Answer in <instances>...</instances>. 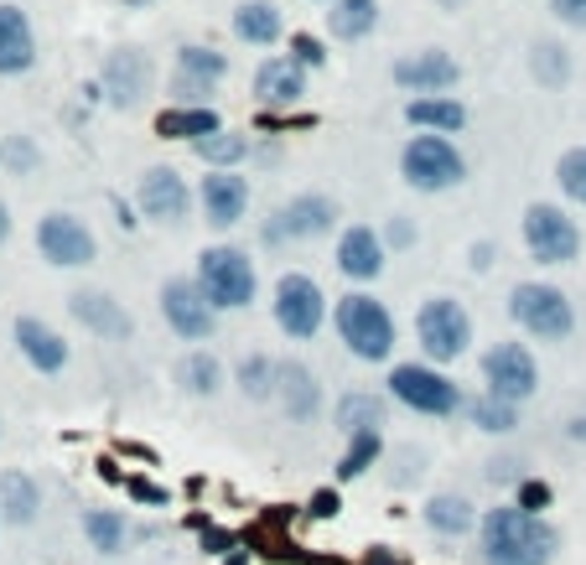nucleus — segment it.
I'll return each instance as SVG.
<instances>
[{
  "instance_id": "nucleus-1",
  "label": "nucleus",
  "mask_w": 586,
  "mask_h": 565,
  "mask_svg": "<svg viewBox=\"0 0 586 565\" xmlns=\"http://www.w3.org/2000/svg\"><path fill=\"white\" fill-rule=\"evenodd\" d=\"M482 539V565H550L556 561V529L535 514H525L519 504L488 508L478 524Z\"/></svg>"
},
{
  "instance_id": "nucleus-2",
  "label": "nucleus",
  "mask_w": 586,
  "mask_h": 565,
  "mask_svg": "<svg viewBox=\"0 0 586 565\" xmlns=\"http://www.w3.org/2000/svg\"><path fill=\"white\" fill-rule=\"evenodd\" d=\"M197 291L208 296L213 312H240L255 301V265H250V254L244 250H203L197 254Z\"/></svg>"
},
{
  "instance_id": "nucleus-3",
  "label": "nucleus",
  "mask_w": 586,
  "mask_h": 565,
  "mask_svg": "<svg viewBox=\"0 0 586 565\" xmlns=\"http://www.w3.org/2000/svg\"><path fill=\"white\" fill-rule=\"evenodd\" d=\"M338 332H343L348 353L363 358V363H384L394 353V316L374 296L353 291V296L338 301Z\"/></svg>"
},
{
  "instance_id": "nucleus-4",
  "label": "nucleus",
  "mask_w": 586,
  "mask_h": 565,
  "mask_svg": "<svg viewBox=\"0 0 586 565\" xmlns=\"http://www.w3.org/2000/svg\"><path fill=\"white\" fill-rule=\"evenodd\" d=\"M400 177H406L416 193H447V187H457V182L467 177V162L447 135H416V140L400 150Z\"/></svg>"
},
{
  "instance_id": "nucleus-5",
  "label": "nucleus",
  "mask_w": 586,
  "mask_h": 565,
  "mask_svg": "<svg viewBox=\"0 0 586 565\" xmlns=\"http://www.w3.org/2000/svg\"><path fill=\"white\" fill-rule=\"evenodd\" d=\"M509 312H514V322H519L529 338H540V342L572 338V328H576L572 301H566V291H556V285H535V281L514 285Z\"/></svg>"
},
{
  "instance_id": "nucleus-6",
  "label": "nucleus",
  "mask_w": 586,
  "mask_h": 565,
  "mask_svg": "<svg viewBox=\"0 0 586 565\" xmlns=\"http://www.w3.org/2000/svg\"><path fill=\"white\" fill-rule=\"evenodd\" d=\"M416 338H421L431 363H451V358H462L467 342H472V316H467L462 301L431 296L421 306V316H416Z\"/></svg>"
},
{
  "instance_id": "nucleus-7",
  "label": "nucleus",
  "mask_w": 586,
  "mask_h": 565,
  "mask_svg": "<svg viewBox=\"0 0 586 565\" xmlns=\"http://www.w3.org/2000/svg\"><path fill=\"white\" fill-rule=\"evenodd\" d=\"M390 394L400 405H410L416 416H457L462 410V389L451 384L447 373L426 369V363H400V369L390 373Z\"/></svg>"
},
{
  "instance_id": "nucleus-8",
  "label": "nucleus",
  "mask_w": 586,
  "mask_h": 565,
  "mask_svg": "<svg viewBox=\"0 0 586 565\" xmlns=\"http://www.w3.org/2000/svg\"><path fill=\"white\" fill-rule=\"evenodd\" d=\"M482 379H488V394L504 405H525L535 389H540V369L529 358L525 342H498L482 353Z\"/></svg>"
},
{
  "instance_id": "nucleus-9",
  "label": "nucleus",
  "mask_w": 586,
  "mask_h": 565,
  "mask_svg": "<svg viewBox=\"0 0 586 565\" xmlns=\"http://www.w3.org/2000/svg\"><path fill=\"white\" fill-rule=\"evenodd\" d=\"M322 316H328V301H322L312 275H281L275 281V322L286 338H316Z\"/></svg>"
},
{
  "instance_id": "nucleus-10",
  "label": "nucleus",
  "mask_w": 586,
  "mask_h": 565,
  "mask_svg": "<svg viewBox=\"0 0 586 565\" xmlns=\"http://www.w3.org/2000/svg\"><path fill=\"white\" fill-rule=\"evenodd\" d=\"M525 244L540 265H566V260H576V250H582V228L560 208H550V203H535V208L525 213Z\"/></svg>"
},
{
  "instance_id": "nucleus-11",
  "label": "nucleus",
  "mask_w": 586,
  "mask_h": 565,
  "mask_svg": "<svg viewBox=\"0 0 586 565\" xmlns=\"http://www.w3.org/2000/svg\"><path fill=\"white\" fill-rule=\"evenodd\" d=\"M37 250L58 270H74V265H89L94 254H99V244H94L84 218H74V213H47L42 224H37Z\"/></svg>"
},
{
  "instance_id": "nucleus-12",
  "label": "nucleus",
  "mask_w": 586,
  "mask_h": 565,
  "mask_svg": "<svg viewBox=\"0 0 586 565\" xmlns=\"http://www.w3.org/2000/svg\"><path fill=\"white\" fill-rule=\"evenodd\" d=\"M162 316L172 322V332H182L187 342L213 338L218 312L208 306V296L197 291V281H166L162 285Z\"/></svg>"
},
{
  "instance_id": "nucleus-13",
  "label": "nucleus",
  "mask_w": 586,
  "mask_h": 565,
  "mask_svg": "<svg viewBox=\"0 0 586 565\" xmlns=\"http://www.w3.org/2000/svg\"><path fill=\"white\" fill-rule=\"evenodd\" d=\"M457 78H462V62L451 58V52H441V47H426V52H410V58L394 62V84L426 94V99H437Z\"/></svg>"
},
{
  "instance_id": "nucleus-14",
  "label": "nucleus",
  "mask_w": 586,
  "mask_h": 565,
  "mask_svg": "<svg viewBox=\"0 0 586 565\" xmlns=\"http://www.w3.org/2000/svg\"><path fill=\"white\" fill-rule=\"evenodd\" d=\"M193 208V193H187V182L172 172V166H150L146 177H140V213L156 218V224H182Z\"/></svg>"
},
{
  "instance_id": "nucleus-15",
  "label": "nucleus",
  "mask_w": 586,
  "mask_h": 565,
  "mask_svg": "<svg viewBox=\"0 0 586 565\" xmlns=\"http://www.w3.org/2000/svg\"><path fill=\"white\" fill-rule=\"evenodd\" d=\"M338 224V203L332 197H322V193H301V197H291L286 208L275 213V228H271V238H316V234H328V228Z\"/></svg>"
},
{
  "instance_id": "nucleus-16",
  "label": "nucleus",
  "mask_w": 586,
  "mask_h": 565,
  "mask_svg": "<svg viewBox=\"0 0 586 565\" xmlns=\"http://www.w3.org/2000/svg\"><path fill=\"white\" fill-rule=\"evenodd\" d=\"M105 94L115 105H140L150 94V58L136 52V47H120V52H109L105 62Z\"/></svg>"
},
{
  "instance_id": "nucleus-17",
  "label": "nucleus",
  "mask_w": 586,
  "mask_h": 565,
  "mask_svg": "<svg viewBox=\"0 0 586 565\" xmlns=\"http://www.w3.org/2000/svg\"><path fill=\"white\" fill-rule=\"evenodd\" d=\"M250 208V182L240 172H208L203 177V213H208V224L218 228H234Z\"/></svg>"
},
{
  "instance_id": "nucleus-18",
  "label": "nucleus",
  "mask_w": 586,
  "mask_h": 565,
  "mask_svg": "<svg viewBox=\"0 0 586 565\" xmlns=\"http://www.w3.org/2000/svg\"><path fill=\"white\" fill-rule=\"evenodd\" d=\"M16 348L37 373H62L68 369V342L58 332L37 322V316H16Z\"/></svg>"
},
{
  "instance_id": "nucleus-19",
  "label": "nucleus",
  "mask_w": 586,
  "mask_h": 565,
  "mask_svg": "<svg viewBox=\"0 0 586 565\" xmlns=\"http://www.w3.org/2000/svg\"><path fill=\"white\" fill-rule=\"evenodd\" d=\"M338 270L348 281H379L384 275V238L374 228H348L338 238Z\"/></svg>"
},
{
  "instance_id": "nucleus-20",
  "label": "nucleus",
  "mask_w": 586,
  "mask_h": 565,
  "mask_svg": "<svg viewBox=\"0 0 586 565\" xmlns=\"http://www.w3.org/2000/svg\"><path fill=\"white\" fill-rule=\"evenodd\" d=\"M37 62V37H31V21L16 6H0V78L27 74Z\"/></svg>"
},
{
  "instance_id": "nucleus-21",
  "label": "nucleus",
  "mask_w": 586,
  "mask_h": 565,
  "mask_svg": "<svg viewBox=\"0 0 586 565\" xmlns=\"http://www.w3.org/2000/svg\"><path fill=\"white\" fill-rule=\"evenodd\" d=\"M224 74H228V58L213 52V47H182L177 52V94H187V99L208 94Z\"/></svg>"
},
{
  "instance_id": "nucleus-22",
  "label": "nucleus",
  "mask_w": 586,
  "mask_h": 565,
  "mask_svg": "<svg viewBox=\"0 0 586 565\" xmlns=\"http://www.w3.org/2000/svg\"><path fill=\"white\" fill-rule=\"evenodd\" d=\"M255 94L265 105H296L306 94V68L296 58H265L255 74Z\"/></svg>"
},
{
  "instance_id": "nucleus-23",
  "label": "nucleus",
  "mask_w": 586,
  "mask_h": 565,
  "mask_svg": "<svg viewBox=\"0 0 586 565\" xmlns=\"http://www.w3.org/2000/svg\"><path fill=\"white\" fill-rule=\"evenodd\" d=\"M68 306H74L78 322L89 332H99V338H130V316H125V306L109 301L105 291H78Z\"/></svg>"
},
{
  "instance_id": "nucleus-24",
  "label": "nucleus",
  "mask_w": 586,
  "mask_h": 565,
  "mask_svg": "<svg viewBox=\"0 0 586 565\" xmlns=\"http://www.w3.org/2000/svg\"><path fill=\"white\" fill-rule=\"evenodd\" d=\"M275 394H281L291 420H312L316 405H322V389H316L306 363H281V384H275Z\"/></svg>"
},
{
  "instance_id": "nucleus-25",
  "label": "nucleus",
  "mask_w": 586,
  "mask_h": 565,
  "mask_svg": "<svg viewBox=\"0 0 586 565\" xmlns=\"http://www.w3.org/2000/svg\"><path fill=\"white\" fill-rule=\"evenodd\" d=\"M384 416H390V405L379 400V394H363V389L343 394V400H338V410H332V420H338V431H343V436L379 431V426H384Z\"/></svg>"
},
{
  "instance_id": "nucleus-26",
  "label": "nucleus",
  "mask_w": 586,
  "mask_h": 565,
  "mask_svg": "<svg viewBox=\"0 0 586 565\" xmlns=\"http://www.w3.org/2000/svg\"><path fill=\"white\" fill-rule=\"evenodd\" d=\"M426 524L437 529V535H447V539H457V535H467V529H478V508L467 504L462 493H437L431 504H426Z\"/></svg>"
},
{
  "instance_id": "nucleus-27",
  "label": "nucleus",
  "mask_w": 586,
  "mask_h": 565,
  "mask_svg": "<svg viewBox=\"0 0 586 565\" xmlns=\"http://www.w3.org/2000/svg\"><path fill=\"white\" fill-rule=\"evenodd\" d=\"M42 508V493L27 473H0V519L6 524H31Z\"/></svg>"
},
{
  "instance_id": "nucleus-28",
  "label": "nucleus",
  "mask_w": 586,
  "mask_h": 565,
  "mask_svg": "<svg viewBox=\"0 0 586 565\" xmlns=\"http://www.w3.org/2000/svg\"><path fill=\"white\" fill-rule=\"evenodd\" d=\"M234 37L250 47H271L281 37V11H275L271 0H244L240 11H234Z\"/></svg>"
},
{
  "instance_id": "nucleus-29",
  "label": "nucleus",
  "mask_w": 586,
  "mask_h": 565,
  "mask_svg": "<svg viewBox=\"0 0 586 565\" xmlns=\"http://www.w3.org/2000/svg\"><path fill=\"white\" fill-rule=\"evenodd\" d=\"M328 21L338 42H363L379 27V0H332Z\"/></svg>"
},
{
  "instance_id": "nucleus-30",
  "label": "nucleus",
  "mask_w": 586,
  "mask_h": 565,
  "mask_svg": "<svg viewBox=\"0 0 586 565\" xmlns=\"http://www.w3.org/2000/svg\"><path fill=\"white\" fill-rule=\"evenodd\" d=\"M156 130L166 135V140H208V135H218L224 125H218V115L213 109H162L156 115Z\"/></svg>"
},
{
  "instance_id": "nucleus-31",
  "label": "nucleus",
  "mask_w": 586,
  "mask_h": 565,
  "mask_svg": "<svg viewBox=\"0 0 586 565\" xmlns=\"http://www.w3.org/2000/svg\"><path fill=\"white\" fill-rule=\"evenodd\" d=\"M406 119L421 125V130H462L467 125V109L457 99H410Z\"/></svg>"
},
{
  "instance_id": "nucleus-32",
  "label": "nucleus",
  "mask_w": 586,
  "mask_h": 565,
  "mask_svg": "<svg viewBox=\"0 0 586 565\" xmlns=\"http://www.w3.org/2000/svg\"><path fill=\"white\" fill-rule=\"evenodd\" d=\"M529 74L540 78L545 89H566V78H572V52L560 42H535L529 47Z\"/></svg>"
},
{
  "instance_id": "nucleus-33",
  "label": "nucleus",
  "mask_w": 586,
  "mask_h": 565,
  "mask_svg": "<svg viewBox=\"0 0 586 565\" xmlns=\"http://www.w3.org/2000/svg\"><path fill=\"white\" fill-rule=\"evenodd\" d=\"M84 535H89V545L99 555H115V551H125V514H109V508H89L84 514Z\"/></svg>"
},
{
  "instance_id": "nucleus-34",
  "label": "nucleus",
  "mask_w": 586,
  "mask_h": 565,
  "mask_svg": "<svg viewBox=\"0 0 586 565\" xmlns=\"http://www.w3.org/2000/svg\"><path fill=\"white\" fill-rule=\"evenodd\" d=\"M182 384H187V394H218L224 389V363L213 353H187L182 358Z\"/></svg>"
},
{
  "instance_id": "nucleus-35",
  "label": "nucleus",
  "mask_w": 586,
  "mask_h": 565,
  "mask_svg": "<svg viewBox=\"0 0 586 565\" xmlns=\"http://www.w3.org/2000/svg\"><path fill=\"white\" fill-rule=\"evenodd\" d=\"M275 384H281V363H271V358H244L240 363V389L244 400H271Z\"/></svg>"
},
{
  "instance_id": "nucleus-36",
  "label": "nucleus",
  "mask_w": 586,
  "mask_h": 565,
  "mask_svg": "<svg viewBox=\"0 0 586 565\" xmlns=\"http://www.w3.org/2000/svg\"><path fill=\"white\" fill-rule=\"evenodd\" d=\"M379 451H384V441H379V431H363V436H348V451L343 461H338V477L343 483H353V477H363L369 467L379 461Z\"/></svg>"
},
{
  "instance_id": "nucleus-37",
  "label": "nucleus",
  "mask_w": 586,
  "mask_h": 565,
  "mask_svg": "<svg viewBox=\"0 0 586 565\" xmlns=\"http://www.w3.org/2000/svg\"><path fill=\"white\" fill-rule=\"evenodd\" d=\"M467 416H472V426L478 431H494V436H509L514 426H519V405H504V400H472L467 405Z\"/></svg>"
},
{
  "instance_id": "nucleus-38",
  "label": "nucleus",
  "mask_w": 586,
  "mask_h": 565,
  "mask_svg": "<svg viewBox=\"0 0 586 565\" xmlns=\"http://www.w3.org/2000/svg\"><path fill=\"white\" fill-rule=\"evenodd\" d=\"M197 156L208 166H218V172H228L234 162H244V150H250V140L244 135H228V130H218V135H208V140H197Z\"/></svg>"
},
{
  "instance_id": "nucleus-39",
  "label": "nucleus",
  "mask_w": 586,
  "mask_h": 565,
  "mask_svg": "<svg viewBox=\"0 0 586 565\" xmlns=\"http://www.w3.org/2000/svg\"><path fill=\"white\" fill-rule=\"evenodd\" d=\"M556 182H560V193L572 197V203H582L586 208V146H572L566 156L556 162Z\"/></svg>"
},
{
  "instance_id": "nucleus-40",
  "label": "nucleus",
  "mask_w": 586,
  "mask_h": 565,
  "mask_svg": "<svg viewBox=\"0 0 586 565\" xmlns=\"http://www.w3.org/2000/svg\"><path fill=\"white\" fill-rule=\"evenodd\" d=\"M291 58L301 62V68H322V62H328V52H322V42H316V37H291Z\"/></svg>"
},
{
  "instance_id": "nucleus-41",
  "label": "nucleus",
  "mask_w": 586,
  "mask_h": 565,
  "mask_svg": "<svg viewBox=\"0 0 586 565\" xmlns=\"http://www.w3.org/2000/svg\"><path fill=\"white\" fill-rule=\"evenodd\" d=\"M545 504H550V488H545V483H535V477H525V483H519V508L540 519V508H545Z\"/></svg>"
},
{
  "instance_id": "nucleus-42",
  "label": "nucleus",
  "mask_w": 586,
  "mask_h": 565,
  "mask_svg": "<svg viewBox=\"0 0 586 565\" xmlns=\"http://www.w3.org/2000/svg\"><path fill=\"white\" fill-rule=\"evenodd\" d=\"M550 11H556L560 27H582L586 31V0H550Z\"/></svg>"
},
{
  "instance_id": "nucleus-43",
  "label": "nucleus",
  "mask_w": 586,
  "mask_h": 565,
  "mask_svg": "<svg viewBox=\"0 0 586 565\" xmlns=\"http://www.w3.org/2000/svg\"><path fill=\"white\" fill-rule=\"evenodd\" d=\"M6 162H11V166H31V146H27V140H11V146H6Z\"/></svg>"
},
{
  "instance_id": "nucleus-44",
  "label": "nucleus",
  "mask_w": 586,
  "mask_h": 565,
  "mask_svg": "<svg viewBox=\"0 0 586 565\" xmlns=\"http://www.w3.org/2000/svg\"><path fill=\"white\" fill-rule=\"evenodd\" d=\"M130 493H136L140 504H166V493H162V488H150V483H136Z\"/></svg>"
},
{
  "instance_id": "nucleus-45",
  "label": "nucleus",
  "mask_w": 586,
  "mask_h": 565,
  "mask_svg": "<svg viewBox=\"0 0 586 565\" xmlns=\"http://www.w3.org/2000/svg\"><path fill=\"white\" fill-rule=\"evenodd\" d=\"M410 238H416V234H410V224H406V218H394V224H390V244H410Z\"/></svg>"
},
{
  "instance_id": "nucleus-46",
  "label": "nucleus",
  "mask_w": 586,
  "mask_h": 565,
  "mask_svg": "<svg viewBox=\"0 0 586 565\" xmlns=\"http://www.w3.org/2000/svg\"><path fill=\"white\" fill-rule=\"evenodd\" d=\"M312 514H322V519H328V514H338V493H322V498H316V508Z\"/></svg>"
},
{
  "instance_id": "nucleus-47",
  "label": "nucleus",
  "mask_w": 586,
  "mask_h": 565,
  "mask_svg": "<svg viewBox=\"0 0 586 565\" xmlns=\"http://www.w3.org/2000/svg\"><path fill=\"white\" fill-rule=\"evenodd\" d=\"M11 234V213H6V203H0V238Z\"/></svg>"
},
{
  "instance_id": "nucleus-48",
  "label": "nucleus",
  "mask_w": 586,
  "mask_h": 565,
  "mask_svg": "<svg viewBox=\"0 0 586 565\" xmlns=\"http://www.w3.org/2000/svg\"><path fill=\"white\" fill-rule=\"evenodd\" d=\"M572 436L582 441V436H586V420H572Z\"/></svg>"
},
{
  "instance_id": "nucleus-49",
  "label": "nucleus",
  "mask_w": 586,
  "mask_h": 565,
  "mask_svg": "<svg viewBox=\"0 0 586 565\" xmlns=\"http://www.w3.org/2000/svg\"><path fill=\"white\" fill-rule=\"evenodd\" d=\"M441 11H457V6H467V0H437Z\"/></svg>"
},
{
  "instance_id": "nucleus-50",
  "label": "nucleus",
  "mask_w": 586,
  "mask_h": 565,
  "mask_svg": "<svg viewBox=\"0 0 586 565\" xmlns=\"http://www.w3.org/2000/svg\"><path fill=\"white\" fill-rule=\"evenodd\" d=\"M224 565H250V561H244V555H228V561Z\"/></svg>"
}]
</instances>
